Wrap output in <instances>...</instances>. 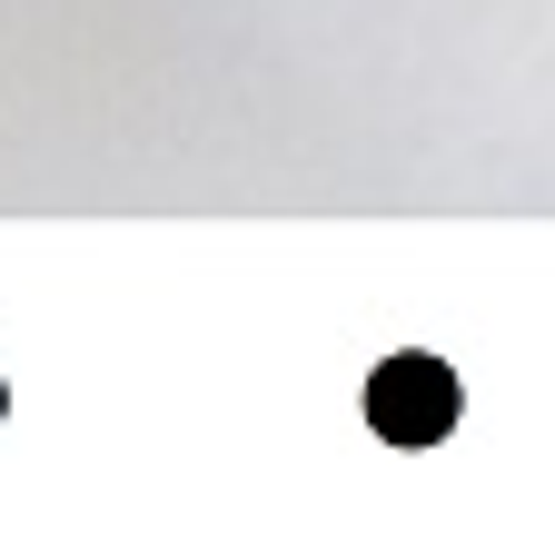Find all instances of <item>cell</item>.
Segmentation results:
<instances>
[{
  "label": "cell",
  "mask_w": 555,
  "mask_h": 555,
  "mask_svg": "<svg viewBox=\"0 0 555 555\" xmlns=\"http://www.w3.org/2000/svg\"><path fill=\"white\" fill-rule=\"evenodd\" d=\"M367 416H377V427L387 437H437L447 427V416H456V387H447V367H427V358H406V367H387L377 387H367Z\"/></svg>",
  "instance_id": "obj_1"
}]
</instances>
